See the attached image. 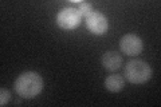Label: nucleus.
Listing matches in <instances>:
<instances>
[{"instance_id":"nucleus-8","label":"nucleus","mask_w":161,"mask_h":107,"mask_svg":"<svg viewBox=\"0 0 161 107\" xmlns=\"http://www.w3.org/2000/svg\"><path fill=\"white\" fill-rule=\"evenodd\" d=\"M77 9H78V12L82 18H86L89 13L93 12V7H92L90 3H79V7Z\"/></svg>"},{"instance_id":"nucleus-4","label":"nucleus","mask_w":161,"mask_h":107,"mask_svg":"<svg viewBox=\"0 0 161 107\" xmlns=\"http://www.w3.org/2000/svg\"><path fill=\"white\" fill-rule=\"evenodd\" d=\"M85 22H86L87 29L94 35H105L109 28L106 16L98 11H93L92 13H89L85 18Z\"/></svg>"},{"instance_id":"nucleus-9","label":"nucleus","mask_w":161,"mask_h":107,"mask_svg":"<svg viewBox=\"0 0 161 107\" xmlns=\"http://www.w3.org/2000/svg\"><path fill=\"white\" fill-rule=\"evenodd\" d=\"M0 104L2 106H6L8 102H9V99H11V94H9V91L8 90H6V88H2L0 90Z\"/></svg>"},{"instance_id":"nucleus-2","label":"nucleus","mask_w":161,"mask_h":107,"mask_svg":"<svg viewBox=\"0 0 161 107\" xmlns=\"http://www.w3.org/2000/svg\"><path fill=\"white\" fill-rule=\"evenodd\" d=\"M124 75L128 82L133 84H142L150 79V76H152V68L144 60L134 59L126 63L125 70H124Z\"/></svg>"},{"instance_id":"nucleus-3","label":"nucleus","mask_w":161,"mask_h":107,"mask_svg":"<svg viewBox=\"0 0 161 107\" xmlns=\"http://www.w3.org/2000/svg\"><path fill=\"white\" fill-rule=\"evenodd\" d=\"M80 19H82V16L79 15L78 9L74 7H64L57 15L58 25L63 29H67V31H71V29L77 28L80 24Z\"/></svg>"},{"instance_id":"nucleus-6","label":"nucleus","mask_w":161,"mask_h":107,"mask_svg":"<svg viewBox=\"0 0 161 107\" xmlns=\"http://www.w3.org/2000/svg\"><path fill=\"white\" fill-rule=\"evenodd\" d=\"M102 66L108 71H117L122 66V56L115 51H108L102 56Z\"/></svg>"},{"instance_id":"nucleus-5","label":"nucleus","mask_w":161,"mask_h":107,"mask_svg":"<svg viewBox=\"0 0 161 107\" xmlns=\"http://www.w3.org/2000/svg\"><path fill=\"white\" fill-rule=\"evenodd\" d=\"M119 48L124 54L129 55V56H137L142 52L144 43L141 38H138L134 34H128L121 38L119 40Z\"/></svg>"},{"instance_id":"nucleus-7","label":"nucleus","mask_w":161,"mask_h":107,"mask_svg":"<svg viewBox=\"0 0 161 107\" xmlns=\"http://www.w3.org/2000/svg\"><path fill=\"white\" fill-rule=\"evenodd\" d=\"M105 87L106 90L112 91V93H119L121 90L125 87V79L124 76L121 75H109L106 79H105Z\"/></svg>"},{"instance_id":"nucleus-1","label":"nucleus","mask_w":161,"mask_h":107,"mask_svg":"<svg viewBox=\"0 0 161 107\" xmlns=\"http://www.w3.org/2000/svg\"><path fill=\"white\" fill-rule=\"evenodd\" d=\"M14 88L16 94L22 98L31 99L38 96L43 90V79L42 76L32 71H27V72L20 74L16 80H15Z\"/></svg>"}]
</instances>
